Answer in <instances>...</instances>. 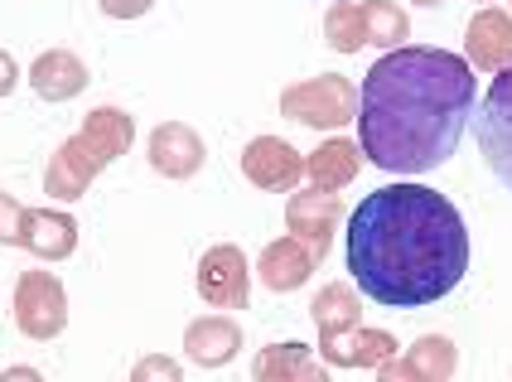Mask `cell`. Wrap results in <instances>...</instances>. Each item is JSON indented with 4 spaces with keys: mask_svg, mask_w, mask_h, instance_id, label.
<instances>
[{
    "mask_svg": "<svg viewBox=\"0 0 512 382\" xmlns=\"http://www.w3.org/2000/svg\"><path fill=\"white\" fill-rule=\"evenodd\" d=\"M310 315H314V329H319V334L348 329V324L363 320V310H358V291H353V286H339V281H334V286H324V291L314 295Z\"/></svg>",
    "mask_w": 512,
    "mask_h": 382,
    "instance_id": "cell-22",
    "label": "cell"
},
{
    "mask_svg": "<svg viewBox=\"0 0 512 382\" xmlns=\"http://www.w3.org/2000/svg\"><path fill=\"white\" fill-rule=\"evenodd\" d=\"M237 349H242V329L228 315H203V320H194L184 329V353L199 368H223V363L237 358Z\"/></svg>",
    "mask_w": 512,
    "mask_h": 382,
    "instance_id": "cell-17",
    "label": "cell"
},
{
    "mask_svg": "<svg viewBox=\"0 0 512 382\" xmlns=\"http://www.w3.org/2000/svg\"><path fill=\"white\" fill-rule=\"evenodd\" d=\"M5 382H39V368H5Z\"/></svg>",
    "mask_w": 512,
    "mask_h": 382,
    "instance_id": "cell-28",
    "label": "cell"
},
{
    "mask_svg": "<svg viewBox=\"0 0 512 382\" xmlns=\"http://www.w3.org/2000/svg\"><path fill=\"white\" fill-rule=\"evenodd\" d=\"M411 5H421V10H435V5H445V0H411Z\"/></svg>",
    "mask_w": 512,
    "mask_h": 382,
    "instance_id": "cell-29",
    "label": "cell"
},
{
    "mask_svg": "<svg viewBox=\"0 0 512 382\" xmlns=\"http://www.w3.org/2000/svg\"><path fill=\"white\" fill-rule=\"evenodd\" d=\"M281 117L314 126V131H339L348 121H358V88L339 73H319L295 88L281 92Z\"/></svg>",
    "mask_w": 512,
    "mask_h": 382,
    "instance_id": "cell-3",
    "label": "cell"
},
{
    "mask_svg": "<svg viewBox=\"0 0 512 382\" xmlns=\"http://www.w3.org/2000/svg\"><path fill=\"white\" fill-rule=\"evenodd\" d=\"M199 295L213 305V310H242L247 295H252V271H247V257L242 247L232 242H218L199 257Z\"/></svg>",
    "mask_w": 512,
    "mask_h": 382,
    "instance_id": "cell-6",
    "label": "cell"
},
{
    "mask_svg": "<svg viewBox=\"0 0 512 382\" xmlns=\"http://www.w3.org/2000/svg\"><path fill=\"white\" fill-rule=\"evenodd\" d=\"M97 5H102V15H112V20H141L155 0H97Z\"/></svg>",
    "mask_w": 512,
    "mask_h": 382,
    "instance_id": "cell-26",
    "label": "cell"
},
{
    "mask_svg": "<svg viewBox=\"0 0 512 382\" xmlns=\"http://www.w3.org/2000/svg\"><path fill=\"white\" fill-rule=\"evenodd\" d=\"M464 54H469V68H484V73L512 68V15H503L498 5H484L464 30Z\"/></svg>",
    "mask_w": 512,
    "mask_h": 382,
    "instance_id": "cell-13",
    "label": "cell"
},
{
    "mask_svg": "<svg viewBox=\"0 0 512 382\" xmlns=\"http://www.w3.org/2000/svg\"><path fill=\"white\" fill-rule=\"evenodd\" d=\"M68 324V291L54 271H25L15 286V329L29 339H58Z\"/></svg>",
    "mask_w": 512,
    "mask_h": 382,
    "instance_id": "cell-5",
    "label": "cell"
},
{
    "mask_svg": "<svg viewBox=\"0 0 512 382\" xmlns=\"http://www.w3.org/2000/svg\"><path fill=\"white\" fill-rule=\"evenodd\" d=\"M20 247L39 262H63L73 257L78 247V223L73 213H58V208H25L20 218Z\"/></svg>",
    "mask_w": 512,
    "mask_h": 382,
    "instance_id": "cell-14",
    "label": "cell"
},
{
    "mask_svg": "<svg viewBox=\"0 0 512 382\" xmlns=\"http://www.w3.org/2000/svg\"><path fill=\"white\" fill-rule=\"evenodd\" d=\"M339 218H343V204H339V194H334V189H305V194H290V204H285L290 237H300L314 257H319V252H329Z\"/></svg>",
    "mask_w": 512,
    "mask_h": 382,
    "instance_id": "cell-11",
    "label": "cell"
},
{
    "mask_svg": "<svg viewBox=\"0 0 512 382\" xmlns=\"http://www.w3.org/2000/svg\"><path fill=\"white\" fill-rule=\"evenodd\" d=\"M314 262H319V257H314L300 237H276V242L261 252L256 276H261V286H266V291L285 295V291H300V286L310 281V276H314Z\"/></svg>",
    "mask_w": 512,
    "mask_h": 382,
    "instance_id": "cell-16",
    "label": "cell"
},
{
    "mask_svg": "<svg viewBox=\"0 0 512 382\" xmlns=\"http://www.w3.org/2000/svg\"><path fill=\"white\" fill-rule=\"evenodd\" d=\"M358 170H363V146H353V141H343V136L314 146L310 160H305V175H310L314 189H334V194H339L343 184H353Z\"/></svg>",
    "mask_w": 512,
    "mask_h": 382,
    "instance_id": "cell-18",
    "label": "cell"
},
{
    "mask_svg": "<svg viewBox=\"0 0 512 382\" xmlns=\"http://www.w3.org/2000/svg\"><path fill=\"white\" fill-rule=\"evenodd\" d=\"M252 378H256V382H285V378L319 382V378H324V368L314 363L310 349H305L300 339H285V344H271V349L256 353Z\"/></svg>",
    "mask_w": 512,
    "mask_h": 382,
    "instance_id": "cell-19",
    "label": "cell"
},
{
    "mask_svg": "<svg viewBox=\"0 0 512 382\" xmlns=\"http://www.w3.org/2000/svg\"><path fill=\"white\" fill-rule=\"evenodd\" d=\"M83 136L92 141V150L112 165V160H121V155L131 150V141H136V121L126 117L121 107H92L83 117Z\"/></svg>",
    "mask_w": 512,
    "mask_h": 382,
    "instance_id": "cell-20",
    "label": "cell"
},
{
    "mask_svg": "<svg viewBox=\"0 0 512 382\" xmlns=\"http://www.w3.org/2000/svg\"><path fill=\"white\" fill-rule=\"evenodd\" d=\"M343 262L353 286L382 310H421L455 291L469 271L459 208L426 184L372 189L348 218Z\"/></svg>",
    "mask_w": 512,
    "mask_h": 382,
    "instance_id": "cell-1",
    "label": "cell"
},
{
    "mask_svg": "<svg viewBox=\"0 0 512 382\" xmlns=\"http://www.w3.org/2000/svg\"><path fill=\"white\" fill-rule=\"evenodd\" d=\"M319 353L329 358V368H377L397 353V339L387 329L348 324V329H334V334H319Z\"/></svg>",
    "mask_w": 512,
    "mask_h": 382,
    "instance_id": "cell-12",
    "label": "cell"
},
{
    "mask_svg": "<svg viewBox=\"0 0 512 382\" xmlns=\"http://www.w3.org/2000/svg\"><path fill=\"white\" fill-rule=\"evenodd\" d=\"M97 170H107V160L92 150L83 131L78 136H68L63 146L54 150V160H49V170H44V194L58 199V204H73V199H83L87 184L97 179Z\"/></svg>",
    "mask_w": 512,
    "mask_h": 382,
    "instance_id": "cell-8",
    "label": "cell"
},
{
    "mask_svg": "<svg viewBox=\"0 0 512 382\" xmlns=\"http://www.w3.org/2000/svg\"><path fill=\"white\" fill-rule=\"evenodd\" d=\"M455 368H459L455 339L426 334V339H416L401 358L392 353L387 363H377V378L382 382H445V378H455Z\"/></svg>",
    "mask_w": 512,
    "mask_h": 382,
    "instance_id": "cell-7",
    "label": "cell"
},
{
    "mask_svg": "<svg viewBox=\"0 0 512 382\" xmlns=\"http://www.w3.org/2000/svg\"><path fill=\"white\" fill-rule=\"evenodd\" d=\"M324 39H329V49H339V54L368 49V20H363V5L334 0L329 15H324Z\"/></svg>",
    "mask_w": 512,
    "mask_h": 382,
    "instance_id": "cell-21",
    "label": "cell"
},
{
    "mask_svg": "<svg viewBox=\"0 0 512 382\" xmlns=\"http://www.w3.org/2000/svg\"><path fill=\"white\" fill-rule=\"evenodd\" d=\"M20 218H25V208L10 194H0V247H20Z\"/></svg>",
    "mask_w": 512,
    "mask_h": 382,
    "instance_id": "cell-25",
    "label": "cell"
},
{
    "mask_svg": "<svg viewBox=\"0 0 512 382\" xmlns=\"http://www.w3.org/2000/svg\"><path fill=\"white\" fill-rule=\"evenodd\" d=\"M484 5H493V0H484Z\"/></svg>",
    "mask_w": 512,
    "mask_h": 382,
    "instance_id": "cell-30",
    "label": "cell"
},
{
    "mask_svg": "<svg viewBox=\"0 0 512 382\" xmlns=\"http://www.w3.org/2000/svg\"><path fill=\"white\" fill-rule=\"evenodd\" d=\"M150 170L165 179H194L203 170V160H208V150H203V136L194 126H184V121H165V126H155L150 131Z\"/></svg>",
    "mask_w": 512,
    "mask_h": 382,
    "instance_id": "cell-10",
    "label": "cell"
},
{
    "mask_svg": "<svg viewBox=\"0 0 512 382\" xmlns=\"http://www.w3.org/2000/svg\"><path fill=\"white\" fill-rule=\"evenodd\" d=\"M242 175H247V184H256V189L285 194V189L300 184L305 160H300V150L290 146V141H281V136H256L252 146L242 150Z\"/></svg>",
    "mask_w": 512,
    "mask_h": 382,
    "instance_id": "cell-9",
    "label": "cell"
},
{
    "mask_svg": "<svg viewBox=\"0 0 512 382\" xmlns=\"http://www.w3.org/2000/svg\"><path fill=\"white\" fill-rule=\"evenodd\" d=\"M469 121H474V136L484 150V165L498 175V184L512 189V68L493 73L488 97L479 102V117Z\"/></svg>",
    "mask_w": 512,
    "mask_h": 382,
    "instance_id": "cell-4",
    "label": "cell"
},
{
    "mask_svg": "<svg viewBox=\"0 0 512 382\" xmlns=\"http://www.w3.org/2000/svg\"><path fill=\"white\" fill-rule=\"evenodd\" d=\"M474 117V68L445 49H392L358 92V146L387 175H430Z\"/></svg>",
    "mask_w": 512,
    "mask_h": 382,
    "instance_id": "cell-2",
    "label": "cell"
},
{
    "mask_svg": "<svg viewBox=\"0 0 512 382\" xmlns=\"http://www.w3.org/2000/svg\"><path fill=\"white\" fill-rule=\"evenodd\" d=\"M87 63L73 54V49H49L29 63V88L39 92L44 102H73L87 92Z\"/></svg>",
    "mask_w": 512,
    "mask_h": 382,
    "instance_id": "cell-15",
    "label": "cell"
},
{
    "mask_svg": "<svg viewBox=\"0 0 512 382\" xmlns=\"http://www.w3.org/2000/svg\"><path fill=\"white\" fill-rule=\"evenodd\" d=\"M131 378L136 382H179V363L174 358H165V353H150V358H141L136 368H131Z\"/></svg>",
    "mask_w": 512,
    "mask_h": 382,
    "instance_id": "cell-24",
    "label": "cell"
},
{
    "mask_svg": "<svg viewBox=\"0 0 512 382\" xmlns=\"http://www.w3.org/2000/svg\"><path fill=\"white\" fill-rule=\"evenodd\" d=\"M363 20H368V44H401V39H411V20L392 0H368Z\"/></svg>",
    "mask_w": 512,
    "mask_h": 382,
    "instance_id": "cell-23",
    "label": "cell"
},
{
    "mask_svg": "<svg viewBox=\"0 0 512 382\" xmlns=\"http://www.w3.org/2000/svg\"><path fill=\"white\" fill-rule=\"evenodd\" d=\"M15 83H20V63L0 49V97H10V92H15Z\"/></svg>",
    "mask_w": 512,
    "mask_h": 382,
    "instance_id": "cell-27",
    "label": "cell"
}]
</instances>
